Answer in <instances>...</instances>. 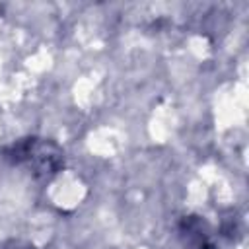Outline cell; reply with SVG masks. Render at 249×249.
<instances>
[{"mask_svg": "<svg viewBox=\"0 0 249 249\" xmlns=\"http://www.w3.org/2000/svg\"><path fill=\"white\" fill-rule=\"evenodd\" d=\"M6 156L12 161L29 167L33 175L43 179L56 175L64 163L62 150L47 138H21L8 148Z\"/></svg>", "mask_w": 249, "mask_h": 249, "instance_id": "1", "label": "cell"}, {"mask_svg": "<svg viewBox=\"0 0 249 249\" xmlns=\"http://www.w3.org/2000/svg\"><path fill=\"white\" fill-rule=\"evenodd\" d=\"M4 249H29V247H21V245H18V243H12L10 247H4Z\"/></svg>", "mask_w": 249, "mask_h": 249, "instance_id": "2", "label": "cell"}]
</instances>
